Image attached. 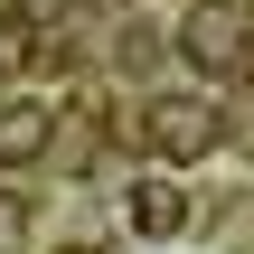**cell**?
<instances>
[{
  "instance_id": "obj_5",
  "label": "cell",
  "mask_w": 254,
  "mask_h": 254,
  "mask_svg": "<svg viewBox=\"0 0 254 254\" xmlns=\"http://www.w3.org/2000/svg\"><path fill=\"white\" fill-rule=\"evenodd\" d=\"M19 236H28V207H19V198H0V245H19Z\"/></svg>"
},
{
  "instance_id": "obj_4",
  "label": "cell",
  "mask_w": 254,
  "mask_h": 254,
  "mask_svg": "<svg viewBox=\"0 0 254 254\" xmlns=\"http://www.w3.org/2000/svg\"><path fill=\"white\" fill-rule=\"evenodd\" d=\"M47 132H57V113H47V104H0V160H38V151H47Z\"/></svg>"
},
{
  "instance_id": "obj_3",
  "label": "cell",
  "mask_w": 254,
  "mask_h": 254,
  "mask_svg": "<svg viewBox=\"0 0 254 254\" xmlns=\"http://www.w3.org/2000/svg\"><path fill=\"white\" fill-rule=\"evenodd\" d=\"M132 226H141V236H179V226H189V198H179L170 179H132Z\"/></svg>"
},
{
  "instance_id": "obj_7",
  "label": "cell",
  "mask_w": 254,
  "mask_h": 254,
  "mask_svg": "<svg viewBox=\"0 0 254 254\" xmlns=\"http://www.w3.org/2000/svg\"><path fill=\"white\" fill-rule=\"evenodd\" d=\"M245 66H254V47H245Z\"/></svg>"
},
{
  "instance_id": "obj_2",
  "label": "cell",
  "mask_w": 254,
  "mask_h": 254,
  "mask_svg": "<svg viewBox=\"0 0 254 254\" xmlns=\"http://www.w3.org/2000/svg\"><path fill=\"white\" fill-rule=\"evenodd\" d=\"M245 0H198V9H189V19H179V57H189V66H207V75H217V66H245Z\"/></svg>"
},
{
  "instance_id": "obj_6",
  "label": "cell",
  "mask_w": 254,
  "mask_h": 254,
  "mask_svg": "<svg viewBox=\"0 0 254 254\" xmlns=\"http://www.w3.org/2000/svg\"><path fill=\"white\" fill-rule=\"evenodd\" d=\"M66 254H104V245H66Z\"/></svg>"
},
{
  "instance_id": "obj_1",
  "label": "cell",
  "mask_w": 254,
  "mask_h": 254,
  "mask_svg": "<svg viewBox=\"0 0 254 254\" xmlns=\"http://www.w3.org/2000/svg\"><path fill=\"white\" fill-rule=\"evenodd\" d=\"M141 132H151L160 160H207V151L226 141V113H217L207 94H160V104L141 113Z\"/></svg>"
}]
</instances>
